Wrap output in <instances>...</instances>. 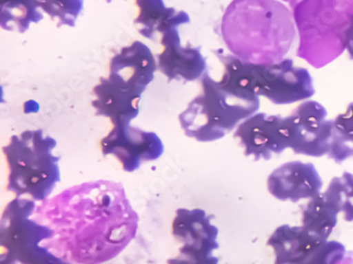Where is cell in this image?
<instances>
[{"label":"cell","mask_w":353,"mask_h":264,"mask_svg":"<svg viewBox=\"0 0 353 264\" xmlns=\"http://www.w3.org/2000/svg\"><path fill=\"white\" fill-rule=\"evenodd\" d=\"M35 217L52 230L43 245L72 264H103L136 237L139 217L125 189L110 180L69 187L41 202Z\"/></svg>","instance_id":"cell-1"},{"label":"cell","mask_w":353,"mask_h":264,"mask_svg":"<svg viewBox=\"0 0 353 264\" xmlns=\"http://www.w3.org/2000/svg\"><path fill=\"white\" fill-rule=\"evenodd\" d=\"M292 12L277 0H234L221 23L232 55L252 64L285 60L296 38Z\"/></svg>","instance_id":"cell-2"},{"label":"cell","mask_w":353,"mask_h":264,"mask_svg":"<svg viewBox=\"0 0 353 264\" xmlns=\"http://www.w3.org/2000/svg\"><path fill=\"white\" fill-rule=\"evenodd\" d=\"M201 82L202 94L179 116L181 129L191 139L202 143L218 141L259 109V96L214 80L208 72Z\"/></svg>","instance_id":"cell-3"},{"label":"cell","mask_w":353,"mask_h":264,"mask_svg":"<svg viewBox=\"0 0 353 264\" xmlns=\"http://www.w3.org/2000/svg\"><path fill=\"white\" fill-rule=\"evenodd\" d=\"M57 141L43 130H25L3 147L8 165L7 190L15 198L47 200L61 181L60 157L52 153Z\"/></svg>","instance_id":"cell-4"},{"label":"cell","mask_w":353,"mask_h":264,"mask_svg":"<svg viewBox=\"0 0 353 264\" xmlns=\"http://www.w3.org/2000/svg\"><path fill=\"white\" fill-rule=\"evenodd\" d=\"M294 21L301 38L297 55L314 68H323L346 49L353 0H303L294 7Z\"/></svg>","instance_id":"cell-5"},{"label":"cell","mask_w":353,"mask_h":264,"mask_svg":"<svg viewBox=\"0 0 353 264\" xmlns=\"http://www.w3.org/2000/svg\"><path fill=\"white\" fill-rule=\"evenodd\" d=\"M34 200L15 198L0 219V264H51L58 256L46 246L52 238L48 226L39 222Z\"/></svg>","instance_id":"cell-6"},{"label":"cell","mask_w":353,"mask_h":264,"mask_svg":"<svg viewBox=\"0 0 353 264\" xmlns=\"http://www.w3.org/2000/svg\"><path fill=\"white\" fill-rule=\"evenodd\" d=\"M250 73L254 92L276 105H289L307 100L315 94L309 71L295 67L291 58L275 64L250 63Z\"/></svg>","instance_id":"cell-7"},{"label":"cell","mask_w":353,"mask_h":264,"mask_svg":"<svg viewBox=\"0 0 353 264\" xmlns=\"http://www.w3.org/2000/svg\"><path fill=\"white\" fill-rule=\"evenodd\" d=\"M316 100H305L287 118L283 129L288 148L296 155L319 157L328 155L332 138V120Z\"/></svg>","instance_id":"cell-8"},{"label":"cell","mask_w":353,"mask_h":264,"mask_svg":"<svg viewBox=\"0 0 353 264\" xmlns=\"http://www.w3.org/2000/svg\"><path fill=\"white\" fill-rule=\"evenodd\" d=\"M100 149L102 155L115 157L124 171L133 173L143 163L159 160L165 146L155 132L121 123L112 125V130L100 141Z\"/></svg>","instance_id":"cell-9"},{"label":"cell","mask_w":353,"mask_h":264,"mask_svg":"<svg viewBox=\"0 0 353 264\" xmlns=\"http://www.w3.org/2000/svg\"><path fill=\"white\" fill-rule=\"evenodd\" d=\"M234 138L243 146L246 157H254V161H268L288 148L283 118L264 112L252 114L239 124Z\"/></svg>","instance_id":"cell-10"},{"label":"cell","mask_w":353,"mask_h":264,"mask_svg":"<svg viewBox=\"0 0 353 264\" xmlns=\"http://www.w3.org/2000/svg\"><path fill=\"white\" fill-rule=\"evenodd\" d=\"M214 218L202 208L176 210L171 234L181 244L179 253L212 255L218 250L219 228L211 223Z\"/></svg>","instance_id":"cell-11"},{"label":"cell","mask_w":353,"mask_h":264,"mask_svg":"<svg viewBox=\"0 0 353 264\" xmlns=\"http://www.w3.org/2000/svg\"><path fill=\"white\" fill-rule=\"evenodd\" d=\"M157 70V60L149 47L136 41L112 56L108 78L143 96Z\"/></svg>","instance_id":"cell-12"},{"label":"cell","mask_w":353,"mask_h":264,"mask_svg":"<svg viewBox=\"0 0 353 264\" xmlns=\"http://www.w3.org/2000/svg\"><path fill=\"white\" fill-rule=\"evenodd\" d=\"M323 181L312 163L293 161L276 168L268 178V189L280 201L299 202L321 194Z\"/></svg>","instance_id":"cell-13"},{"label":"cell","mask_w":353,"mask_h":264,"mask_svg":"<svg viewBox=\"0 0 353 264\" xmlns=\"http://www.w3.org/2000/svg\"><path fill=\"white\" fill-rule=\"evenodd\" d=\"M161 46L163 51L157 55V69L168 80L192 82L202 78L207 72L206 60L200 48L181 46L177 28L163 34Z\"/></svg>","instance_id":"cell-14"},{"label":"cell","mask_w":353,"mask_h":264,"mask_svg":"<svg viewBox=\"0 0 353 264\" xmlns=\"http://www.w3.org/2000/svg\"><path fill=\"white\" fill-rule=\"evenodd\" d=\"M92 106L96 116L110 120L112 125L131 123L139 114L141 94L116 84L108 78H100L94 87Z\"/></svg>","instance_id":"cell-15"},{"label":"cell","mask_w":353,"mask_h":264,"mask_svg":"<svg viewBox=\"0 0 353 264\" xmlns=\"http://www.w3.org/2000/svg\"><path fill=\"white\" fill-rule=\"evenodd\" d=\"M325 242L303 226L285 224L274 230L268 245L275 254L274 264H301Z\"/></svg>","instance_id":"cell-16"},{"label":"cell","mask_w":353,"mask_h":264,"mask_svg":"<svg viewBox=\"0 0 353 264\" xmlns=\"http://www.w3.org/2000/svg\"><path fill=\"white\" fill-rule=\"evenodd\" d=\"M138 15L134 21L140 34L152 39L157 33L165 34L171 29L190 23V17L183 11L165 6L163 0H136Z\"/></svg>","instance_id":"cell-17"},{"label":"cell","mask_w":353,"mask_h":264,"mask_svg":"<svg viewBox=\"0 0 353 264\" xmlns=\"http://www.w3.org/2000/svg\"><path fill=\"white\" fill-rule=\"evenodd\" d=\"M303 226L313 234L327 240L337 224V212L323 194L310 199L303 208Z\"/></svg>","instance_id":"cell-18"},{"label":"cell","mask_w":353,"mask_h":264,"mask_svg":"<svg viewBox=\"0 0 353 264\" xmlns=\"http://www.w3.org/2000/svg\"><path fill=\"white\" fill-rule=\"evenodd\" d=\"M37 0H0V25L3 30L25 33L30 23H39L43 14Z\"/></svg>","instance_id":"cell-19"},{"label":"cell","mask_w":353,"mask_h":264,"mask_svg":"<svg viewBox=\"0 0 353 264\" xmlns=\"http://www.w3.org/2000/svg\"><path fill=\"white\" fill-rule=\"evenodd\" d=\"M332 121V138L328 157L341 164L353 157V102Z\"/></svg>","instance_id":"cell-20"},{"label":"cell","mask_w":353,"mask_h":264,"mask_svg":"<svg viewBox=\"0 0 353 264\" xmlns=\"http://www.w3.org/2000/svg\"><path fill=\"white\" fill-rule=\"evenodd\" d=\"M323 195L337 214L343 212L347 222L353 221L352 173L346 171L343 173L342 177L333 178Z\"/></svg>","instance_id":"cell-21"},{"label":"cell","mask_w":353,"mask_h":264,"mask_svg":"<svg viewBox=\"0 0 353 264\" xmlns=\"http://www.w3.org/2000/svg\"><path fill=\"white\" fill-rule=\"evenodd\" d=\"M39 7L52 19H58L59 25L74 27L83 10V0H37Z\"/></svg>","instance_id":"cell-22"},{"label":"cell","mask_w":353,"mask_h":264,"mask_svg":"<svg viewBox=\"0 0 353 264\" xmlns=\"http://www.w3.org/2000/svg\"><path fill=\"white\" fill-rule=\"evenodd\" d=\"M346 255V248L341 242L326 241L301 264H339Z\"/></svg>","instance_id":"cell-23"},{"label":"cell","mask_w":353,"mask_h":264,"mask_svg":"<svg viewBox=\"0 0 353 264\" xmlns=\"http://www.w3.org/2000/svg\"><path fill=\"white\" fill-rule=\"evenodd\" d=\"M219 258L214 255L179 253L176 257L168 259L167 264H219Z\"/></svg>","instance_id":"cell-24"},{"label":"cell","mask_w":353,"mask_h":264,"mask_svg":"<svg viewBox=\"0 0 353 264\" xmlns=\"http://www.w3.org/2000/svg\"><path fill=\"white\" fill-rule=\"evenodd\" d=\"M345 46H346V50L348 51L349 56L351 60H353V21L345 34Z\"/></svg>","instance_id":"cell-25"},{"label":"cell","mask_w":353,"mask_h":264,"mask_svg":"<svg viewBox=\"0 0 353 264\" xmlns=\"http://www.w3.org/2000/svg\"><path fill=\"white\" fill-rule=\"evenodd\" d=\"M52 264H72V263H69L68 261H66V260L62 259V258H60L58 256V258H57V259H55L54 261H53Z\"/></svg>","instance_id":"cell-26"},{"label":"cell","mask_w":353,"mask_h":264,"mask_svg":"<svg viewBox=\"0 0 353 264\" xmlns=\"http://www.w3.org/2000/svg\"><path fill=\"white\" fill-rule=\"evenodd\" d=\"M282 1H285V3H290L292 7H295L297 3H301L303 0H282Z\"/></svg>","instance_id":"cell-27"},{"label":"cell","mask_w":353,"mask_h":264,"mask_svg":"<svg viewBox=\"0 0 353 264\" xmlns=\"http://www.w3.org/2000/svg\"><path fill=\"white\" fill-rule=\"evenodd\" d=\"M106 1H108V3H110V1H112V0H106Z\"/></svg>","instance_id":"cell-28"}]
</instances>
